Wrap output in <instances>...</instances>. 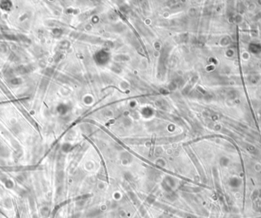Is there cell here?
Returning a JSON list of instances; mask_svg holds the SVG:
<instances>
[{
    "instance_id": "obj_1",
    "label": "cell",
    "mask_w": 261,
    "mask_h": 218,
    "mask_svg": "<svg viewBox=\"0 0 261 218\" xmlns=\"http://www.w3.org/2000/svg\"><path fill=\"white\" fill-rule=\"evenodd\" d=\"M0 6H1V8L4 10H8L11 8L12 4L8 1H3V2H0Z\"/></svg>"
},
{
    "instance_id": "obj_2",
    "label": "cell",
    "mask_w": 261,
    "mask_h": 218,
    "mask_svg": "<svg viewBox=\"0 0 261 218\" xmlns=\"http://www.w3.org/2000/svg\"><path fill=\"white\" fill-rule=\"evenodd\" d=\"M11 83H12L13 85H18L22 83V79H19V78H13V79L11 80Z\"/></svg>"
}]
</instances>
